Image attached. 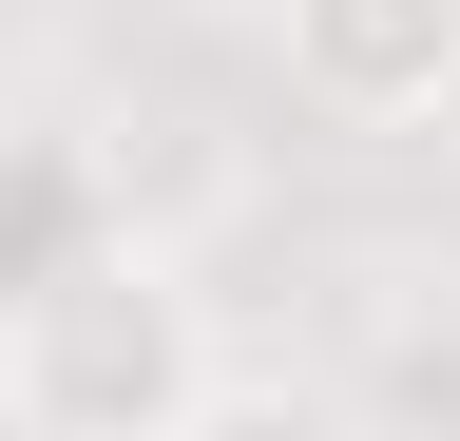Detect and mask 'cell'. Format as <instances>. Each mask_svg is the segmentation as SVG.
Wrapping results in <instances>:
<instances>
[{"instance_id": "cell-4", "label": "cell", "mask_w": 460, "mask_h": 441, "mask_svg": "<svg viewBox=\"0 0 460 441\" xmlns=\"http://www.w3.org/2000/svg\"><path fill=\"white\" fill-rule=\"evenodd\" d=\"M96 231H115L96 135H77V116H0V307H20L58 250H96Z\"/></svg>"}, {"instance_id": "cell-3", "label": "cell", "mask_w": 460, "mask_h": 441, "mask_svg": "<svg viewBox=\"0 0 460 441\" xmlns=\"http://www.w3.org/2000/svg\"><path fill=\"white\" fill-rule=\"evenodd\" d=\"M326 422H384V441H460V288L441 269H365L345 288V365L307 384Z\"/></svg>"}, {"instance_id": "cell-2", "label": "cell", "mask_w": 460, "mask_h": 441, "mask_svg": "<svg viewBox=\"0 0 460 441\" xmlns=\"http://www.w3.org/2000/svg\"><path fill=\"white\" fill-rule=\"evenodd\" d=\"M269 77L326 135H422L460 116V0H269Z\"/></svg>"}, {"instance_id": "cell-1", "label": "cell", "mask_w": 460, "mask_h": 441, "mask_svg": "<svg viewBox=\"0 0 460 441\" xmlns=\"http://www.w3.org/2000/svg\"><path fill=\"white\" fill-rule=\"evenodd\" d=\"M211 384H230V326L154 211H115L96 250H58L0 307V422L20 441H192Z\"/></svg>"}]
</instances>
